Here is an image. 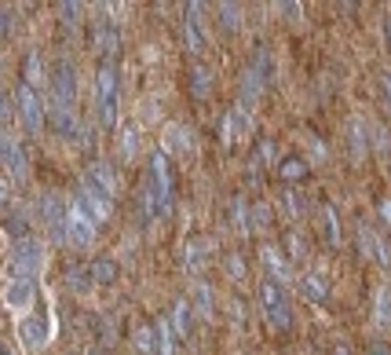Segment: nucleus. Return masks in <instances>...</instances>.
Returning a JSON list of instances; mask_svg holds the SVG:
<instances>
[{"label":"nucleus","instance_id":"2f4dec72","mask_svg":"<svg viewBox=\"0 0 391 355\" xmlns=\"http://www.w3.org/2000/svg\"><path fill=\"white\" fill-rule=\"evenodd\" d=\"M227 264H230V275H234V279H238V275H242V257H230Z\"/></svg>","mask_w":391,"mask_h":355},{"label":"nucleus","instance_id":"f257e3e1","mask_svg":"<svg viewBox=\"0 0 391 355\" xmlns=\"http://www.w3.org/2000/svg\"><path fill=\"white\" fill-rule=\"evenodd\" d=\"M74 95H77V74L70 62H59L52 70V121L62 136H74Z\"/></svg>","mask_w":391,"mask_h":355},{"label":"nucleus","instance_id":"f704fd0d","mask_svg":"<svg viewBox=\"0 0 391 355\" xmlns=\"http://www.w3.org/2000/svg\"><path fill=\"white\" fill-rule=\"evenodd\" d=\"M95 355H103V351H95Z\"/></svg>","mask_w":391,"mask_h":355},{"label":"nucleus","instance_id":"2eb2a0df","mask_svg":"<svg viewBox=\"0 0 391 355\" xmlns=\"http://www.w3.org/2000/svg\"><path fill=\"white\" fill-rule=\"evenodd\" d=\"M249 129V107H234L230 110V139H238Z\"/></svg>","mask_w":391,"mask_h":355},{"label":"nucleus","instance_id":"423d86ee","mask_svg":"<svg viewBox=\"0 0 391 355\" xmlns=\"http://www.w3.org/2000/svg\"><path fill=\"white\" fill-rule=\"evenodd\" d=\"M95 231H99V223H95L88 213H81L77 205L66 209V238H70L74 245H88V242L95 238Z\"/></svg>","mask_w":391,"mask_h":355},{"label":"nucleus","instance_id":"5701e85b","mask_svg":"<svg viewBox=\"0 0 391 355\" xmlns=\"http://www.w3.org/2000/svg\"><path fill=\"white\" fill-rule=\"evenodd\" d=\"M99 48L110 55V52H117V33L110 30V26H103V33H99Z\"/></svg>","mask_w":391,"mask_h":355},{"label":"nucleus","instance_id":"cd10ccee","mask_svg":"<svg viewBox=\"0 0 391 355\" xmlns=\"http://www.w3.org/2000/svg\"><path fill=\"white\" fill-rule=\"evenodd\" d=\"M234 213H238V227H249V216H245V205H242V198H234Z\"/></svg>","mask_w":391,"mask_h":355},{"label":"nucleus","instance_id":"c756f323","mask_svg":"<svg viewBox=\"0 0 391 355\" xmlns=\"http://www.w3.org/2000/svg\"><path fill=\"white\" fill-rule=\"evenodd\" d=\"M198 297H202V301H198V304H202V311L209 315V311H212V304H209V286H202V289H198Z\"/></svg>","mask_w":391,"mask_h":355},{"label":"nucleus","instance_id":"b1692460","mask_svg":"<svg viewBox=\"0 0 391 355\" xmlns=\"http://www.w3.org/2000/svg\"><path fill=\"white\" fill-rule=\"evenodd\" d=\"M59 15H62V23L77 26L81 23V4H59Z\"/></svg>","mask_w":391,"mask_h":355},{"label":"nucleus","instance_id":"39448f33","mask_svg":"<svg viewBox=\"0 0 391 355\" xmlns=\"http://www.w3.org/2000/svg\"><path fill=\"white\" fill-rule=\"evenodd\" d=\"M40 260H45V249L33 238H23L11 253V271L15 279H33V271H40Z\"/></svg>","mask_w":391,"mask_h":355},{"label":"nucleus","instance_id":"f03ea898","mask_svg":"<svg viewBox=\"0 0 391 355\" xmlns=\"http://www.w3.org/2000/svg\"><path fill=\"white\" fill-rule=\"evenodd\" d=\"M146 209L150 213L165 216L172 209V183H168V158L165 151H158L150 158V198H146Z\"/></svg>","mask_w":391,"mask_h":355},{"label":"nucleus","instance_id":"c85d7f7f","mask_svg":"<svg viewBox=\"0 0 391 355\" xmlns=\"http://www.w3.org/2000/svg\"><path fill=\"white\" fill-rule=\"evenodd\" d=\"M286 205H289V213H293V216H300V209H303V205H300L296 191H289V194H286Z\"/></svg>","mask_w":391,"mask_h":355},{"label":"nucleus","instance_id":"6e6552de","mask_svg":"<svg viewBox=\"0 0 391 355\" xmlns=\"http://www.w3.org/2000/svg\"><path fill=\"white\" fill-rule=\"evenodd\" d=\"M18 114H23V124H26L30 132H37V129H40V121H45V107H40V95H37L30 85L18 88Z\"/></svg>","mask_w":391,"mask_h":355},{"label":"nucleus","instance_id":"0eeeda50","mask_svg":"<svg viewBox=\"0 0 391 355\" xmlns=\"http://www.w3.org/2000/svg\"><path fill=\"white\" fill-rule=\"evenodd\" d=\"M40 216H45L48 231L59 242H66V205H62L59 194H45V198H40Z\"/></svg>","mask_w":391,"mask_h":355},{"label":"nucleus","instance_id":"dca6fc26","mask_svg":"<svg viewBox=\"0 0 391 355\" xmlns=\"http://www.w3.org/2000/svg\"><path fill=\"white\" fill-rule=\"evenodd\" d=\"M351 151H355V158H362L366 154V129H362V121H351Z\"/></svg>","mask_w":391,"mask_h":355},{"label":"nucleus","instance_id":"9b49d317","mask_svg":"<svg viewBox=\"0 0 391 355\" xmlns=\"http://www.w3.org/2000/svg\"><path fill=\"white\" fill-rule=\"evenodd\" d=\"M33 301V279H15L8 286V304L11 308H26Z\"/></svg>","mask_w":391,"mask_h":355},{"label":"nucleus","instance_id":"ddd939ff","mask_svg":"<svg viewBox=\"0 0 391 355\" xmlns=\"http://www.w3.org/2000/svg\"><path fill=\"white\" fill-rule=\"evenodd\" d=\"M92 279L103 282V286H114L117 282V264L114 260H95L92 264Z\"/></svg>","mask_w":391,"mask_h":355},{"label":"nucleus","instance_id":"4be33fe9","mask_svg":"<svg viewBox=\"0 0 391 355\" xmlns=\"http://www.w3.org/2000/svg\"><path fill=\"white\" fill-rule=\"evenodd\" d=\"M66 282H70V286L77 289V293H84V289H88V275H84V267H70Z\"/></svg>","mask_w":391,"mask_h":355},{"label":"nucleus","instance_id":"7c9ffc66","mask_svg":"<svg viewBox=\"0 0 391 355\" xmlns=\"http://www.w3.org/2000/svg\"><path fill=\"white\" fill-rule=\"evenodd\" d=\"M8 26H11V18H8L4 8H0V37H8Z\"/></svg>","mask_w":391,"mask_h":355},{"label":"nucleus","instance_id":"6ab92c4d","mask_svg":"<svg viewBox=\"0 0 391 355\" xmlns=\"http://www.w3.org/2000/svg\"><path fill=\"white\" fill-rule=\"evenodd\" d=\"M303 293H308L311 301H325V286H322V279H318V275H308V279H303Z\"/></svg>","mask_w":391,"mask_h":355},{"label":"nucleus","instance_id":"4468645a","mask_svg":"<svg viewBox=\"0 0 391 355\" xmlns=\"http://www.w3.org/2000/svg\"><path fill=\"white\" fill-rule=\"evenodd\" d=\"M172 322H176V337H187V333H190V308H187V301H180L176 308H172Z\"/></svg>","mask_w":391,"mask_h":355},{"label":"nucleus","instance_id":"9d476101","mask_svg":"<svg viewBox=\"0 0 391 355\" xmlns=\"http://www.w3.org/2000/svg\"><path fill=\"white\" fill-rule=\"evenodd\" d=\"M18 333H23L26 348H40V344L48 341V322H45V315H30L23 326H18Z\"/></svg>","mask_w":391,"mask_h":355},{"label":"nucleus","instance_id":"393cba45","mask_svg":"<svg viewBox=\"0 0 391 355\" xmlns=\"http://www.w3.org/2000/svg\"><path fill=\"white\" fill-rule=\"evenodd\" d=\"M4 121H11V95L0 88V124H4Z\"/></svg>","mask_w":391,"mask_h":355},{"label":"nucleus","instance_id":"412c9836","mask_svg":"<svg viewBox=\"0 0 391 355\" xmlns=\"http://www.w3.org/2000/svg\"><path fill=\"white\" fill-rule=\"evenodd\" d=\"M4 227H8V231H11L18 242L30 238V227H26V220H23V216H8V223H4Z\"/></svg>","mask_w":391,"mask_h":355},{"label":"nucleus","instance_id":"a878e982","mask_svg":"<svg viewBox=\"0 0 391 355\" xmlns=\"http://www.w3.org/2000/svg\"><path fill=\"white\" fill-rule=\"evenodd\" d=\"M121 147H124V158H136V147H139V139H136V132H124V139H121Z\"/></svg>","mask_w":391,"mask_h":355},{"label":"nucleus","instance_id":"f3484780","mask_svg":"<svg viewBox=\"0 0 391 355\" xmlns=\"http://www.w3.org/2000/svg\"><path fill=\"white\" fill-rule=\"evenodd\" d=\"M209 88H212V77H209V70H205V66H198V70H194V95L205 99V95H209Z\"/></svg>","mask_w":391,"mask_h":355},{"label":"nucleus","instance_id":"20e7f679","mask_svg":"<svg viewBox=\"0 0 391 355\" xmlns=\"http://www.w3.org/2000/svg\"><path fill=\"white\" fill-rule=\"evenodd\" d=\"M259 304H264V315L274 330H289L293 326V315H289V304H286V293L274 279H267L259 286Z\"/></svg>","mask_w":391,"mask_h":355},{"label":"nucleus","instance_id":"7ed1b4c3","mask_svg":"<svg viewBox=\"0 0 391 355\" xmlns=\"http://www.w3.org/2000/svg\"><path fill=\"white\" fill-rule=\"evenodd\" d=\"M95 107H99V117L103 124H114L117 121V70L106 62L95 74Z\"/></svg>","mask_w":391,"mask_h":355},{"label":"nucleus","instance_id":"aec40b11","mask_svg":"<svg viewBox=\"0 0 391 355\" xmlns=\"http://www.w3.org/2000/svg\"><path fill=\"white\" fill-rule=\"evenodd\" d=\"M325 231H329V245H340V223H337V209H325Z\"/></svg>","mask_w":391,"mask_h":355},{"label":"nucleus","instance_id":"f8f14e48","mask_svg":"<svg viewBox=\"0 0 391 355\" xmlns=\"http://www.w3.org/2000/svg\"><path fill=\"white\" fill-rule=\"evenodd\" d=\"M278 173H281V180H286V183H296L303 173H308V161H303V158H286V161L278 165Z\"/></svg>","mask_w":391,"mask_h":355},{"label":"nucleus","instance_id":"1a4fd4ad","mask_svg":"<svg viewBox=\"0 0 391 355\" xmlns=\"http://www.w3.org/2000/svg\"><path fill=\"white\" fill-rule=\"evenodd\" d=\"M183 33H187V48L198 55L205 48V30H202V4H187V18H183Z\"/></svg>","mask_w":391,"mask_h":355},{"label":"nucleus","instance_id":"473e14b6","mask_svg":"<svg viewBox=\"0 0 391 355\" xmlns=\"http://www.w3.org/2000/svg\"><path fill=\"white\" fill-rule=\"evenodd\" d=\"M8 187H11V183H4V180H0V205H4V198H8Z\"/></svg>","mask_w":391,"mask_h":355},{"label":"nucleus","instance_id":"a211bd4d","mask_svg":"<svg viewBox=\"0 0 391 355\" xmlns=\"http://www.w3.org/2000/svg\"><path fill=\"white\" fill-rule=\"evenodd\" d=\"M37 77H40V55L37 52H30L26 55V85L37 92Z\"/></svg>","mask_w":391,"mask_h":355},{"label":"nucleus","instance_id":"bb28decb","mask_svg":"<svg viewBox=\"0 0 391 355\" xmlns=\"http://www.w3.org/2000/svg\"><path fill=\"white\" fill-rule=\"evenodd\" d=\"M223 23L234 30L238 26V4H223Z\"/></svg>","mask_w":391,"mask_h":355},{"label":"nucleus","instance_id":"72a5a7b5","mask_svg":"<svg viewBox=\"0 0 391 355\" xmlns=\"http://www.w3.org/2000/svg\"><path fill=\"white\" fill-rule=\"evenodd\" d=\"M373 355H387V348H384V344H373Z\"/></svg>","mask_w":391,"mask_h":355}]
</instances>
